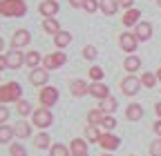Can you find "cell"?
<instances>
[{"label": "cell", "mask_w": 161, "mask_h": 156, "mask_svg": "<svg viewBox=\"0 0 161 156\" xmlns=\"http://www.w3.org/2000/svg\"><path fill=\"white\" fill-rule=\"evenodd\" d=\"M27 5L23 0H0V16H9V18H20L25 16Z\"/></svg>", "instance_id": "1"}, {"label": "cell", "mask_w": 161, "mask_h": 156, "mask_svg": "<svg viewBox=\"0 0 161 156\" xmlns=\"http://www.w3.org/2000/svg\"><path fill=\"white\" fill-rule=\"evenodd\" d=\"M20 94H23V87L18 83H7L0 87V103H11V101H20Z\"/></svg>", "instance_id": "2"}, {"label": "cell", "mask_w": 161, "mask_h": 156, "mask_svg": "<svg viewBox=\"0 0 161 156\" xmlns=\"http://www.w3.org/2000/svg\"><path fill=\"white\" fill-rule=\"evenodd\" d=\"M52 121H54V116H52V112L47 109V107H40V109H36L34 112V125L36 127H49L52 125Z\"/></svg>", "instance_id": "3"}, {"label": "cell", "mask_w": 161, "mask_h": 156, "mask_svg": "<svg viewBox=\"0 0 161 156\" xmlns=\"http://www.w3.org/2000/svg\"><path fill=\"white\" fill-rule=\"evenodd\" d=\"M65 63H67V56L63 51H56V54H49V56L43 58L45 69H58L60 65H65Z\"/></svg>", "instance_id": "4"}, {"label": "cell", "mask_w": 161, "mask_h": 156, "mask_svg": "<svg viewBox=\"0 0 161 156\" xmlns=\"http://www.w3.org/2000/svg\"><path fill=\"white\" fill-rule=\"evenodd\" d=\"M139 87H141V78H136V76H128L121 81V91L128 96H134L139 91Z\"/></svg>", "instance_id": "5"}, {"label": "cell", "mask_w": 161, "mask_h": 156, "mask_svg": "<svg viewBox=\"0 0 161 156\" xmlns=\"http://www.w3.org/2000/svg\"><path fill=\"white\" fill-rule=\"evenodd\" d=\"M58 101V89L56 87H43V91H40V103H43V107H49Z\"/></svg>", "instance_id": "6"}, {"label": "cell", "mask_w": 161, "mask_h": 156, "mask_svg": "<svg viewBox=\"0 0 161 156\" xmlns=\"http://www.w3.org/2000/svg\"><path fill=\"white\" fill-rule=\"evenodd\" d=\"M7 65H9V69H18V67H23V65H25V56H23V51L11 49V51L7 54Z\"/></svg>", "instance_id": "7"}, {"label": "cell", "mask_w": 161, "mask_h": 156, "mask_svg": "<svg viewBox=\"0 0 161 156\" xmlns=\"http://www.w3.org/2000/svg\"><path fill=\"white\" fill-rule=\"evenodd\" d=\"M29 31L27 29H18L14 36H11V45H14V49H18V47H25V45H29Z\"/></svg>", "instance_id": "8"}, {"label": "cell", "mask_w": 161, "mask_h": 156, "mask_svg": "<svg viewBox=\"0 0 161 156\" xmlns=\"http://www.w3.org/2000/svg\"><path fill=\"white\" fill-rule=\"evenodd\" d=\"M136 36L134 34H121V38H119V45H121V49L123 51H134L136 49Z\"/></svg>", "instance_id": "9"}, {"label": "cell", "mask_w": 161, "mask_h": 156, "mask_svg": "<svg viewBox=\"0 0 161 156\" xmlns=\"http://www.w3.org/2000/svg\"><path fill=\"white\" fill-rule=\"evenodd\" d=\"M98 145L101 147H103V149H116L119 145H121V141L116 138V136L114 134H101V138H98Z\"/></svg>", "instance_id": "10"}, {"label": "cell", "mask_w": 161, "mask_h": 156, "mask_svg": "<svg viewBox=\"0 0 161 156\" xmlns=\"http://www.w3.org/2000/svg\"><path fill=\"white\" fill-rule=\"evenodd\" d=\"M90 94L96 96V98H101V101L110 98V89H108V85H103V83H92V85H90Z\"/></svg>", "instance_id": "11"}, {"label": "cell", "mask_w": 161, "mask_h": 156, "mask_svg": "<svg viewBox=\"0 0 161 156\" xmlns=\"http://www.w3.org/2000/svg\"><path fill=\"white\" fill-rule=\"evenodd\" d=\"M134 36H136V40H148L152 36V25L150 23H139L134 27Z\"/></svg>", "instance_id": "12"}, {"label": "cell", "mask_w": 161, "mask_h": 156, "mask_svg": "<svg viewBox=\"0 0 161 156\" xmlns=\"http://www.w3.org/2000/svg\"><path fill=\"white\" fill-rule=\"evenodd\" d=\"M40 13L45 18H52L58 13V3L56 0H45V3H40Z\"/></svg>", "instance_id": "13"}, {"label": "cell", "mask_w": 161, "mask_h": 156, "mask_svg": "<svg viewBox=\"0 0 161 156\" xmlns=\"http://www.w3.org/2000/svg\"><path fill=\"white\" fill-rule=\"evenodd\" d=\"M29 83L31 85H45L47 83V69H31Z\"/></svg>", "instance_id": "14"}, {"label": "cell", "mask_w": 161, "mask_h": 156, "mask_svg": "<svg viewBox=\"0 0 161 156\" xmlns=\"http://www.w3.org/2000/svg\"><path fill=\"white\" fill-rule=\"evenodd\" d=\"M69 91H72L74 96H85V94L90 91V85H87L85 81H72V85H69Z\"/></svg>", "instance_id": "15"}, {"label": "cell", "mask_w": 161, "mask_h": 156, "mask_svg": "<svg viewBox=\"0 0 161 156\" xmlns=\"http://www.w3.org/2000/svg\"><path fill=\"white\" fill-rule=\"evenodd\" d=\"M139 16H141L139 9H128V11L123 13V25H125V27H132V25L136 27V25H139Z\"/></svg>", "instance_id": "16"}, {"label": "cell", "mask_w": 161, "mask_h": 156, "mask_svg": "<svg viewBox=\"0 0 161 156\" xmlns=\"http://www.w3.org/2000/svg\"><path fill=\"white\" fill-rule=\"evenodd\" d=\"M125 116L130 121H139L141 116H143V107H141L139 103H132V105H128V109H125Z\"/></svg>", "instance_id": "17"}, {"label": "cell", "mask_w": 161, "mask_h": 156, "mask_svg": "<svg viewBox=\"0 0 161 156\" xmlns=\"http://www.w3.org/2000/svg\"><path fill=\"white\" fill-rule=\"evenodd\" d=\"M69 152H72V154H87V141L74 138V141L69 143Z\"/></svg>", "instance_id": "18"}, {"label": "cell", "mask_w": 161, "mask_h": 156, "mask_svg": "<svg viewBox=\"0 0 161 156\" xmlns=\"http://www.w3.org/2000/svg\"><path fill=\"white\" fill-rule=\"evenodd\" d=\"M116 0H101L98 3V7H101V11H103L105 16H114L116 13Z\"/></svg>", "instance_id": "19"}, {"label": "cell", "mask_w": 161, "mask_h": 156, "mask_svg": "<svg viewBox=\"0 0 161 156\" xmlns=\"http://www.w3.org/2000/svg\"><path fill=\"white\" fill-rule=\"evenodd\" d=\"M54 43H56V47H67L72 43V34L69 31H58L54 36Z\"/></svg>", "instance_id": "20"}, {"label": "cell", "mask_w": 161, "mask_h": 156, "mask_svg": "<svg viewBox=\"0 0 161 156\" xmlns=\"http://www.w3.org/2000/svg\"><path fill=\"white\" fill-rule=\"evenodd\" d=\"M14 132H16V136H18V138H27V136L31 134V127H29V123H25V121H20V123H16Z\"/></svg>", "instance_id": "21"}, {"label": "cell", "mask_w": 161, "mask_h": 156, "mask_svg": "<svg viewBox=\"0 0 161 156\" xmlns=\"http://www.w3.org/2000/svg\"><path fill=\"white\" fill-rule=\"evenodd\" d=\"M103 118H105V114L101 112V109H92V112L87 114V121H90V125H94V127L103 123Z\"/></svg>", "instance_id": "22"}, {"label": "cell", "mask_w": 161, "mask_h": 156, "mask_svg": "<svg viewBox=\"0 0 161 156\" xmlns=\"http://www.w3.org/2000/svg\"><path fill=\"white\" fill-rule=\"evenodd\" d=\"M43 29H45L47 34H54V36H56V34L60 31V25L54 20V18H45V23H43Z\"/></svg>", "instance_id": "23"}, {"label": "cell", "mask_w": 161, "mask_h": 156, "mask_svg": "<svg viewBox=\"0 0 161 156\" xmlns=\"http://www.w3.org/2000/svg\"><path fill=\"white\" fill-rule=\"evenodd\" d=\"M34 145H36L38 149L49 147V134H36V136H34Z\"/></svg>", "instance_id": "24"}, {"label": "cell", "mask_w": 161, "mask_h": 156, "mask_svg": "<svg viewBox=\"0 0 161 156\" xmlns=\"http://www.w3.org/2000/svg\"><path fill=\"white\" fill-rule=\"evenodd\" d=\"M14 127H7V125H0V143H9L14 138Z\"/></svg>", "instance_id": "25"}, {"label": "cell", "mask_w": 161, "mask_h": 156, "mask_svg": "<svg viewBox=\"0 0 161 156\" xmlns=\"http://www.w3.org/2000/svg\"><path fill=\"white\" fill-rule=\"evenodd\" d=\"M101 112H103V114H112L114 109H116V101L112 98V96H110V98H105V101H101V107H98Z\"/></svg>", "instance_id": "26"}, {"label": "cell", "mask_w": 161, "mask_h": 156, "mask_svg": "<svg viewBox=\"0 0 161 156\" xmlns=\"http://www.w3.org/2000/svg\"><path fill=\"white\" fill-rule=\"evenodd\" d=\"M40 60H43V58H40V54H38V51H29V54L25 56V65H29L31 69H36V65H38Z\"/></svg>", "instance_id": "27"}, {"label": "cell", "mask_w": 161, "mask_h": 156, "mask_svg": "<svg viewBox=\"0 0 161 156\" xmlns=\"http://www.w3.org/2000/svg\"><path fill=\"white\" fill-rule=\"evenodd\" d=\"M123 67H125L128 71H136V69L141 67V60H139L136 56H128V58H125V63H123Z\"/></svg>", "instance_id": "28"}, {"label": "cell", "mask_w": 161, "mask_h": 156, "mask_svg": "<svg viewBox=\"0 0 161 156\" xmlns=\"http://www.w3.org/2000/svg\"><path fill=\"white\" fill-rule=\"evenodd\" d=\"M49 156H69V149H67L65 145L56 143V145H52V152H49Z\"/></svg>", "instance_id": "29"}, {"label": "cell", "mask_w": 161, "mask_h": 156, "mask_svg": "<svg viewBox=\"0 0 161 156\" xmlns=\"http://www.w3.org/2000/svg\"><path fill=\"white\" fill-rule=\"evenodd\" d=\"M16 109H18V114H20V116H27V114H31V105H29L27 101H23V98H20V101L16 103Z\"/></svg>", "instance_id": "30"}, {"label": "cell", "mask_w": 161, "mask_h": 156, "mask_svg": "<svg viewBox=\"0 0 161 156\" xmlns=\"http://www.w3.org/2000/svg\"><path fill=\"white\" fill-rule=\"evenodd\" d=\"M85 134H87V143H98V138H101V134H98V129L94 125H90L85 129Z\"/></svg>", "instance_id": "31"}, {"label": "cell", "mask_w": 161, "mask_h": 156, "mask_svg": "<svg viewBox=\"0 0 161 156\" xmlns=\"http://www.w3.org/2000/svg\"><path fill=\"white\" fill-rule=\"evenodd\" d=\"M154 83H157V74H143L141 76V85L143 87H154Z\"/></svg>", "instance_id": "32"}, {"label": "cell", "mask_w": 161, "mask_h": 156, "mask_svg": "<svg viewBox=\"0 0 161 156\" xmlns=\"http://www.w3.org/2000/svg\"><path fill=\"white\" fill-rule=\"evenodd\" d=\"M101 127L110 132V129H114V127H116V121L112 118V116H108V114H105V118H103V123H101Z\"/></svg>", "instance_id": "33"}, {"label": "cell", "mask_w": 161, "mask_h": 156, "mask_svg": "<svg viewBox=\"0 0 161 156\" xmlns=\"http://www.w3.org/2000/svg\"><path fill=\"white\" fill-rule=\"evenodd\" d=\"M9 154H11V156H27V152H25V147H23V145H18V143H16V145H11V149H9Z\"/></svg>", "instance_id": "34"}, {"label": "cell", "mask_w": 161, "mask_h": 156, "mask_svg": "<svg viewBox=\"0 0 161 156\" xmlns=\"http://www.w3.org/2000/svg\"><path fill=\"white\" fill-rule=\"evenodd\" d=\"M90 78L98 83L101 78H103V69H101V67H92V69H90Z\"/></svg>", "instance_id": "35"}, {"label": "cell", "mask_w": 161, "mask_h": 156, "mask_svg": "<svg viewBox=\"0 0 161 156\" xmlns=\"http://www.w3.org/2000/svg\"><path fill=\"white\" fill-rule=\"evenodd\" d=\"M83 56L87 58V60H94V58H96V49H94L92 45H87V47L83 49Z\"/></svg>", "instance_id": "36"}, {"label": "cell", "mask_w": 161, "mask_h": 156, "mask_svg": "<svg viewBox=\"0 0 161 156\" xmlns=\"http://www.w3.org/2000/svg\"><path fill=\"white\" fill-rule=\"evenodd\" d=\"M87 13H94L96 9H98V5H96V0H85V7H83Z\"/></svg>", "instance_id": "37"}, {"label": "cell", "mask_w": 161, "mask_h": 156, "mask_svg": "<svg viewBox=\"0 0 161 156\" xmlns=\"http://www.w3.org/2000/svg\"><path fill=\"white\" fill-rule=\"evenodd\" d=\"M150 154H152V156H161V141H154V143L150 145Z\"/></svg>", "instance_id": "38"}, {"label": "cell", "mask_w": 161, "mask_h": 156, "mask_svg": "<svg viewBox=\"0 0 161 156\" xmlns=\"http://www.w3.org/2000/svg\"><path fill=\"white\" fill-rule=\"evenodd\" d=\"M9 118V109L7 107H0V123H5Z\"/></svg>", "instance_id": "39"}, {"label": "cell", "mask_w": 161, "mask_h": 156, "mask_svg": "<svg viewBox=\"0 0 161 156\" xmlns=\"http://www.w3.org/2000/svg\"><path fill=\"white\" fill-rule=\"evenodd\" d=\"M9 65H7V56H0V71L3 69H7Z\"/></svg>", "instance_id": "40"}, {"label": "cell", "mask_w": 161, "mask_h": 156, "mask_svg": "<svg viewBox=\"0 0 161 156\" xmlns=\"http://www.w3.org/2000/svg\"><path fill=\"white\" fill-rule=\"evenodd\" d=\"M72 7H85V0H69Z\"/></svg>", "instance_id": "41"}, {"label": "cell", "mask_w": 161, "mask_h": 156, "mask_svg": "<svg viewBox=\"0 0 161 156\" xmlns=\"http://www.w3.org/2000/svg\"><path fill=\"white\" fill-rule=\"evenodd\" d=\"M119 5L123 7V9H130L132 7V0H119Z\"/></svg>", "instance_id": "42"}, {"label": "cell", "mask_w": 161, "mask_h": 156, "mask_svg": "<svg viewBox=\"0 0 161 156\" xmlns=\"http://www.w3.org/2000/svg\"><path fill=\"white\" fill-rule=\"evenodd\" d=\"M152 127H154V132H157V134H159V136H161V121H157V123H154V125H152Z\"/></svg>", "instance_id": "43"}, {"label": "cell", "mask_w": 161, "mask_h": 156, "mask_svg": "<svg viewBox=\"0 0 161 156\" xmlns=\"http://www.w3.org/2000/svg\"><path fill=\"white\" fill-rule=\"evenodd\" d=\"M154 109H157V114H159V118H161V103H157V107H154Z\"/></svg>", "instance_id": "44"}, {"label": "cell", "mask_w": 161, "mask_h": 156, "mask_svg": "<svg viewBox=\"0 0 161 156\" xmlns=\"http://www.w3.org/2000/svg\"><path fill=\"white\" fill-rule=\"evenodd\" d=\"M3 47H5V40H3V38H0V51H3Z\"/></svg>", "instance_id": "45"}, {"label": "cell", "mask_w": 161, "mask_h": 156, "mask_svg": "<svg viewBox=\"0 0 161 156\" xmlns=\"http://www.w3.org/2000/svg\"><path fill=\"white\" fill-rule=\"evenodd\" d=\"M157 81H161V69H159V71H157Z\"/></svg>", "instance_id": "46"}, {"label": "cell", "mask_w": 161, "mask_h": 156, "mask_svg": "<svg viewBox=\"0 0 161 156\" xmlns=\"http://www.w3.org/2000/svg\"><path fill=\"white\" fill-rule=\"evenodd\" d=\"M74 156H87V154H74Z\"/></svg>", "instance_id": "47"}, {"label": "cell", "mask_w": 161, "mask_h": 156, "mask_svg": "<svg viewBox=\"0 0 161 156\" xmlns=\"http://www.w3.org/2000/svg\"><path fill=\"white\" fill-rule=\"evenodd\" d=\"M157 3H159V7H161V0H157Z\"/></svg>", "instance_id": "48"}, {"label": "cell", "mask_w": 161, "mask_h": 156, "mask_svg": "<svg viewBox=\"0 0 161 156\" xmlns=\"http://www.w3.org/2000/svg\"><path fill=\"white\" fill-rule=\"evenodd\" d=\"M101 156H110V154H101Z\"/></svg>", "instance_id": "49"}]
</instances>
